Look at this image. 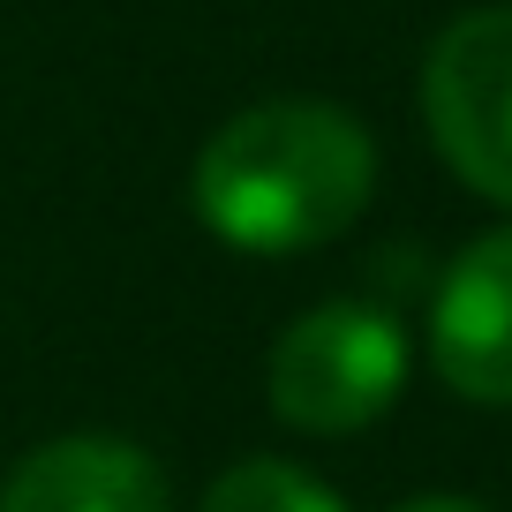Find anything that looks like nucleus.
<instances>
[{
    "label": "nucleus",
    "mask_w": 512,
    "mask_h": 512,
    "mask_svg": "<svg viewBox=\"0 0 512 512\" xmlns=\"http://www.w3.org/2000/svg\"><path fill=\"white\" fill-rule=\"evenodd\" d=\"M377 144L347 106L264 98L234 113L196 159V219L249 256H302L369 211Z\"/></svg>",
    "instance_id": "1"
},
{
    "label": "nucleus",
    "mask_w": 512,
    "mask_h": 512,
    "mask_svg": "<svg viewBox=\"0 0 512 512\" xmlns=\"http://www.w3.org/2000/svg\"><path fill=\"white\" fill-rule=\"evenodd\" d=\"M407 332L377 302H324L272 347V415L309 437H354L400 400Z\"/></svg>",
    "instance_id": "2"
},
{
    "label": "nucleus",
    "mask_w": 512,
    "mask_h": 512,
    "mask_svg": "<svg viewBox=\"0 0 512 512\" xmlns=\"http://www.w3.org/2000/svg\"><path fill=\"white\" fill-rule=\"evenodd\" d=\"M422 121L445 166L490 204H512V8H467L422 61Z\"/></svg>",
    "instance_id": "3"
},
{
    "label": "nucleus",
    "mask_w": 512,
    "mask_h": 512,
    "mask_svg": "<svg viewBox=\"0 0 512 512\" xmlns=\"http://www.w3.org/2000/svg\"><path fill=\"white\" fill-rule=\"evenodd\" d=\"M430 362L475 407H512V226L467 241L437 279Z\"/></svg>",
    "instance_id": "4"
},
{
    "label": "nucleus",
    "mask_w": 512,
    "mask_h": 512,
    "mask_svg": "<svg viewBox=\"0 0 512 512\" xmlns=\"http://www.w3.org/2000/svg\"><path fill=\"white\" fill-rule=\"evenodd\" d=\"M0 512H174L151 452L121 437H53L0 482Z\"/></svg>",
    "instance_id": "5"
},
{
    "label": "nucleus",
    "mask_w": 512,
    "mask_h": 512,
    "mask_svg": "<svg viewBox=\"0 0 512 512\" xmlns=\"http://www.w3.org/2000/svg\"><path fill=\"white\" fill-rule=\"evenodd\" d=\"M204 512H347V505L294 460H241L204 490Z\"/></svg>",
    "instance_id": "6"
},
{
    "label": "nucleus",
    "mask_w": 512,
    "mask_h": 512,
    "mask_svg": "<svg viewBox=\"0 0 512 512\" xmlns=\"http://www.w3.org/2000/svg\"><path fill=\"white\" fill-rule=\"evenodd\" d=\"M400 512H490V505H475V497H415Z\"/></svg>",
    "instance_id": "7"
}]
</instances>
